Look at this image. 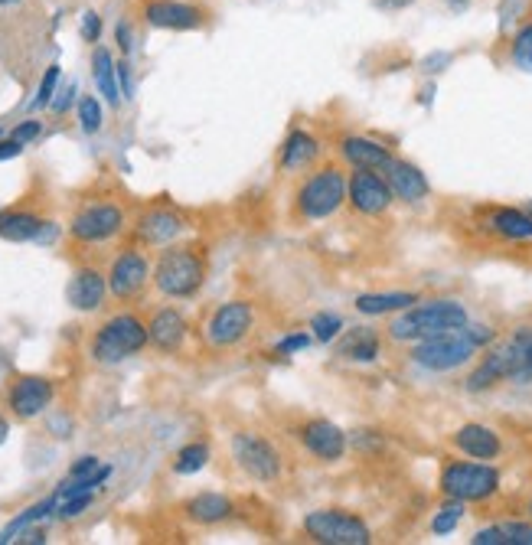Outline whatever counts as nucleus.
<instances>
[{"mask_svg": "<svg viewBox=\"0 0 532 545\" xmlns=\"http://www.w3.org/2000/svg\"><path fill=\"white\" fill-rule=\"evenodd\" d=\"M451 448L464 457H474V461H497L503 454V438L490 425L467 421L451 435Z\"/></svg>", "mask_w": 532, "mask_h": 545, "instance_id": "nucleus-15", "label": "nucleus"}, {"mask_svg": "<svg viewBox=\"0 0 532 545\" xmlns=\"http://www.w3.org/2000/svg\"><path fill=\"white\" fill-rule=\"evenodd\" d=\"M438 490L444 500L487 503L500 493V470L487 461H448L441 467Z\"/></svg>", "mask_w": 532, "mask_h": 545, "instance_id": "nucleus-3", "label": "nucleus"}, {"mask_svg": "<svg viewBox=\"0 0 532 545\" xmlns=\"http://www.w3.org/2000/svg\"><path fill=\"white\" fill-rule=\"evenodd\" d=\"M102 470V464H98V457H79L76 464L69 467V480H82V477H92V474H98Z\"/></svg>", "mask_w": 532, "mask_h": 545, "instance_id": "nucleus-39", "label": "nucleus"}, {"mask_svg": "<svg viewBox=\"0 0 532 545\" xmlns=\"http://www.w3.org/2000/svg\"><path fill=\"white\" fill-rule=\"evenodd\" d=\"M56 85H59V66H49V69L43 72V79H40V89H36L33 108H46V105H53V98H56Z\"/></svg>", "mask_w": 532, "mask_h": 545, "instance_id": "nucleus-35", "label": "nucleus"}, {"mask_svg": "<svg viewBox=\"0 0 532 545\" xmlns=\"http://www.w3.org/2000/svg\"><path fill=\"white\" fill-rule=\"evenodd\" d=\"M470 542H474V545H510V539H506V532H503V523L477 529L474 536H470Z\"/></svg>", "mask_w": 532, "mask_h": 545, "instance_id": "nucleus-38", "label": "nucleus"}, {"mask_svg": "<svg viewBox=\"0 0 532 545\" xmlns=\"http://www.w3.org/2000/svg\"><path fill=\"white\" fill-rule=\"evenodd\" d=\"M0 138H4V131H0Z\"/></svg>", "mask_w": 532, "mask_h": 545, "instance_id": "nucleus-55", "label": "nucleus"}, {"mask_svg": "<svg viewBox=\"0 0 532 545\" xmlns=\"http://www.w3.org/2000/svg\"><path fill=\"white\" fill-rule=\"evenodd\" d=\"M10 4H20V0H0V7H10Z\"/></svg>", "mask_w": 532, "mask_h": 545, "instance_id": "nucleus-53", "label": "nucleus"}, {"mask_svg": "<svg viewBox=\"0 0 532 545\" xmlns=\"http://www.w3.org/2000/svg\"><path fill=\"white\" fill-rule=\"evenodd\" d=\"M255 330V304L252 301H229L213 311L206 324V340L219 346V350H229V346H239L249 333Z\"/></svg>", "mask_w": 532, "mask_h": 545, "instance_id": "nucleus-11", "label": "nucleus"}, {"mask_svg": "<svg viewBox=\"0 0 532 545\" xmlns=\"http://www.w3.org/2000/svg\"><path fill=\"white\" fill-rule=\"evenodd\" d=\"M206 281V255L196 245H173L154 268V284L167 297H193Z\"/></svg>", "mask_w": 532, "mask_h": 545, "instance_id": "nucleus-5", "label": "nucleus"}, {"mask_svg": "<svg viewBox=\"0 0 532 545\" xmlns=\"http://www.w3.org/2000/svg\"><path fill=\"white\" fill-rule=\"evenodd\" d=\"M510 63L523 72H532V20L519 23L510 36Z\"/></svg>", "mask_w": 532, "mask_h": 545, "instance_id": "nucleus-31", "label": "nucleus"}, {"mask_svg": "<svg viewBox=\"0 0 532 545\" xmlns=\"http://www.w3.org/2000/svg\"><path fill=\"white\" fill-rule=\"evenodd\" d=\"M415 0H373L376 10H386V14H399V10H408Z\"/></svg>", "mask_w": 532, "mask_h": 545, "instance_id": "nucleus-45", "label": "nucleus"}, {"mask_svg": "<svg viewBox=\"0 0 532 545\" xmlns=\"http://www.w3.org/2000/svg\"><path fill=\"white\" fill-rule=\"evenodd\" d=\"M346 203L360 216H382L395 203V193L389 187L386 173L379 170H353L346 173Z\"/></svg>", "mask_w": 532, "mask_h": 545, "instance_id": "nucleus-9", "label": "nucleus"}, {"mask_svg": "<svg viewBox=\"0 0 532 545\" xmlns=\"http://www.w3.org/2000/svg\"><path fill=\"white\" fill-rule=\"evenodd\" d=\"M115 36H118V46H121V53H131V27L128 23H118V30H115Z\"/></svg>", "mask_w": 532, "mask_h": 545, "instance_id": "nucleus-49", "label": "nucleus"}, {"mask_svg": "<svg viewBox=\"0 0 532 545\" xmlns=\"http://www.w3.org/2000/svg\"><path fill=\"white\" fill-rule=\"evenodd\" d=\"M7 435H10V421H7L4 415H0V444L7 441Z\"/></svg>", "mask_w": 532, "mask_h": 545, "instance_id": "nucleus-52", "label": "nucleus"}, {"mask_svg": "<svg viewBox=\"0 0 532 545\" xmlns=\"http://www.w3.org/2000/svg\"><path fill=\"white\" fill-rule=\"evenodd\" d=\"M118 85H121V95H125V98L134 95V79H131V66L128 63H118Z\"/></svg>", "mask_w": 532, "mask_h": 545, "instance_id": "nucleus-43", "label": "nucleus"}, {"mask_svg": "<svg viewBox=\"0 0 532 545\" xmlns=\"http://www.w3.org/2000/svg\"><path fill=\"white\" fill-rule=\"evenodd\" d=\"M307 346H311V337H307V333H291V337H284L278 343V350L281 353H294V350H307Z\"/></svg>", "mask_w": 532, "mask_h": 545, "instance_id": "nucleus-42", "label": "nucleus"}, {"mask_svg": "<svg viewBox=\"0 0 532 545\" xmlns=\"http://www.w3.org/2000/svg\"><path fill=\"white\" fill-rule=\"evenodd\" d=\"M187 317L180 311H173V307H164V311H157L151 317V324H147V337H151V346H157L160 353H177L183 340H187Z\"/></svg>", "mask_w": 532, "mask_h": 545, "instance_id": "nucleus-22", "label": "nucleus"}, {"mask_svg": "<svg viewBox=\"0 0 532 545\" xmlns=\"http://www.w3.org/2000/svg\"><path fill=\"white\" fill-rule=\"evenodd\" d=\"M56 235H59V226H56V222H43L33 242H36V245H53V242H56Z\"/></svg>", "mask_w": 532, "mask_h": 545, "instance_id": "nucleus-44", "label": "nucleus"}, {"mask_svg": "<svg viewBox=\"0 0 532 545\" xmlns=\"http://www.w3.org/2000/svg\"><path fill=\"white\" fill-rule=\"evenodd\" d=\"M526 513H529V519H532V500L526 503Z\"/></svg>", "mask_w": 532, "mask_h": 545, "instance_id": "nucleus-54", "label": "nucleus"}, {"mask_svg": "<svg viewBox=\"0 0 532 545\" xmlns=\"http://www.w3.org/2000/svg\"><path fill=\"white\" fill-rule=\"evenodd\" d=\"M43 134V121H23V125H17L14 131H10V138L20 141V144H30Z\"/></svg>", "mask_w": 532, "mask_h": 545, "instance_id": "nucleus-40", "label": "nucleus"}, {"mask_svg": "<svg viewBox=\"0 0 532 545\" xmlns=\"http://www.w3.org/2000/svg\"><path fill=\"white\" fill-rule=\"evenodd\" d=\"M422 297L415 291H386V294H360L356 297V311L366 317H382V314H402Z\"/></svg>", "mask_w": 532, "mask_h": 545, "instance_id": "nucleus-25", "label": "nucleus"}, {"mask_svg": "<svg viewBox=\"0 0 532 545\" xmlns=\"http://www.w3.org/2000/svg\"><path fill=\"white\" fill-rule=\"evenodd\" d=\"M144 20L157 30H200L203 10L180 0H151L144 7Z\"/></svg>", "mask_w": 532, "mask_h": 545, "instance_id": "nucleus-16", "label": "nucleus"}, {"mask_svg": "<svg viewBox=\"0 0 532 545\" xmlns=\"http://www.w3.org/2000/svg\"><path fill=\"white\" fill-rule=\"evenodd\" d=\"M121 229H125V209L115 203H89L69 222V235L85 245L115 239Z\"/></svg>", "mask_w": 532, "mask_h": 545, "instance_id": "nucleus-10", "label": "nucleus"}, {"mask_svg": "<svg viewBox=\"0 0 532 545\" xmlns=\"http://www.w3.org/2000/svg\"><path fill=\"white\" fill-rule=\"evenodd\" d=\"M14 542L40 545V542H46V532H43V529H23V532H20V539H14Z\"/></svg>", "mask_w": 532, "mask_h": 545, "instance_id": "nucleus-50", "label": "nucleus"}, {"mask_svg": "<svg viewBox=\"0 0 532 545\" xmlns=\"http://www.w3.org/2000/svg\"><path fill=\"white\" fill-rule=\"evenodd\" d=\"M503 532L510 545H532V519L523 523V519H506L503 523Z\"/></svg>", "mask_w": 532, "mask_h": 545, "instance_id": "nucleus-37", "label": "nucleus"}, {"mask_svg": "<svg viewBox=\"0 0 532 545\" xmlns=\"http://www.w3.org/2000/svg\"><path fill=\"white\" fill-rule=\"evenodd\" d=\"M311 330H314V337L320 343H330L343 333V320L337 314H314L311 317Z\"/></svg>", "mask_w": 532, "mask_h": 545, "instance_id": "nucleus-34", "label": "nucleus"}, {"mask_svg": "<svg viewBox=\"0 0 532 545\" xmlns=\"http://www.w3.org/2000/svg\"><path fill=\"white\" fill-rule=\"evenodd\" d=\"M382 353V337L376 327H353L337 343V356L346 363H376Z\"/></svg>", "mask_w": 532, "mask_h": 545, "instance_id": "nucleus-24", "label": "nucleus"}, {"mask_svg": "<svg viewBox=\"0 0 532 545\" xmlns=\"http://www.w3.org/2000/svg\"><path fill=\"white\" fill-rule=\"evenodd\" d=\"M346 203V173L337 164L317 167L294 193V213L304 222H320L340 213Z\"/></svg>", "mask_w": 532, "mask_h": 545, "instance_id": "nucleus-4", "label": "nucleus"}, {"mask_svg": "<svg viewBox=\"0 0 532 545\" xmlns=\"http://www.w3.org/2000/svg\"><path fill=\"white\" fill-rule=\"evenodd\" d=\"M470 4H474V0H444V7H448L451 14H464Z\"/></svg>", "mask_w": 532, "mask_h": 545, "instance_id": "nucleus-51", "label": "nucleus"}, {"mask_svg": "<svg viewBox=\"0 0 532 545\" xmlns=\"http://www.w3.org/2000/svg\"><path fill=\"white\" fill-rule=\"evenodd\" d=\"M98 36H102V17L89 10V14L82 17V40L85 43H98Z\"/></svg>", "mask_w": 532, "mask_h": 545, "instance_id": "nucleus-41", "label": "nucleus"}, {"mask_svg": "<svg viewBox=\"0 0 532 545\" xmlns=\"http://www.w3.org/2000/svg\"><path fill=\"white\" fill-rule=\"evenodd\" d=\"M320 151L324 147H320L311 131H291L278 151V167L281 173H304L320 160Z\"/></svg>", "mask_w": 532, "mask_h": 545, "instance_id": "nucleus-20", "label": "nucleus"}, {"mask_svg": "<svg viewBox=\"0 0 532 545\" xmlns=\"http://www.w3.org/2000/svg\"><path fill=\"white\" fill-rule=\"evenodd\" d=\"M43 219L33 213H0V239L7 242H33Z\"/></svg>", "mask_w": 532, "mask_h": 545, "instance_id": "nucleus-28", "label": "nucleus"}, {"mask_svg": "<svg viewBox=\"0 0 532 545\" xmlns=\"http://www.w3.org/2000/svg\"><path fill=\"white\" fill-rule=\"evenodd\" d=\"M484 229L503 242H529L532 239V213L516 206H490L484 213Z\"/></svg>", "mask_w": 532, "mask_h": 545, "instance_id": "nucleus-19", "label": "nucleus"}, {"mask_svg": "<svg viewBox=\"0 0 532 545\" xmlns=\"http://www.w3.org/2000/svg\"><path fill=\"white\" fill-rule=\"evenodd\" d=\"M448 63H451V56H448V53H435V56H428L422 66H425V72H441Z\"/></svg>", "mask_w": 532, "mask_h": 545, "instance_id": "nucleus-48", "label": "nucleus"}, {"mask_svg": "<svg viewBox=\"0 0 532 545\" xmlns=\"http://www.w3.org/2000/svg\"><path fill=\"white\" fill-rule=\"evenodd\" d=\"M301 448L317 457L320 464H337L346 454V435L340 425H333L330 418H307L304 425H298L294 431Z\"/></svg>", "mask_w": 532, "mask_h": 545, "instance_id": "nucleus-12", "label": "nucleus"}, {"mask_svg": "<svg viewBox=\"0 0 532 545\" xmlns=\"http://www.w3.org/2000/svg\"><path fill=\"white\" fill-rule=\"evenodd\" d=\"M232 457L245 477H252L258 483H275L281 477V454L271 441H265L255 431H239L232 435Z\"/></svg>", "mask_w": 532, "mask_h": 545, "instance_id": "nucleus-8", "label": "nucleus"}, {"mask_svg": "<svg viewBox=\"0 0 532 545\" xmlns=\"http://www.w3.org/2000/svg\"><path fill=\"white\" fill-rule=\"evenodd\" d=\"M464 513H467V503H461V500H444L438 506V513L431 516V532H435V536H451V532L461 526Z\"/></svg>", "mask_w": 532, "mask_h": 545, "instance_id": "nucleus-32", "label": "nucleus"}, {"mask_svg": "<svg viewBox=\"0 0 532 545\" xmlns=\"http://www.w3.org/2000/svg\"><path fill=\"white\" fill-rule=\"evenodd\" d=\"M147 343H151V337H147V324H141L134 314H118V317L105 320L92 337V359L102 366H115L121 359L141 353Z\"/></svg>", "mask_w": 532, "mask_h": 545, "instance_id": "nucleus-6", "label": "nucleus"}, {"mask_svg": "<svg viewBox=\"0 0 532 545\" xmlns=\"http://www.w3.org/2000/svg\"><path fill=\"white\" fill-rule=\"evenodd\" d=\"M79 125L85 134L102 131V105H98L95 95H82L79 98Z\"/></svg>", "mask_w": 532, "mask_h": 545, "instance_id": "nucleus-33", "label": "nucleus"}, {"mask_svg": "<svg viewBox=\"0 0 532 545\" xmlns=\"http://www.w3.org/2000/svg\"><path fill=\"white\" fill-rule=\"evenodd\" d=\"M56 506H59V497L53 493V497H46V500H40V503H33L30 510H23L14 523H10L4 532H0V542H14V536H20L23 529H30L33 523H43L46 516H53L56 513Z\"/></svg>", "mask_w": 532, "mask_h": 545, "instance_id": "nucleus-29", "label": "nucleus"}, {"mask_svg": "<svg viewBox=\"0 0 532 545\" xmlns=\"http://www.w3.org/2000/svg\"><path fill=\"white\" fill-rule=\"evenodd\" d=\"M304 532L320 545H369L373 529L363 516L346 510H314L304 516Z\"/></svg>", "mask_w": 532, "mask_h": 545, "instance_id": "nucleus-7", "label": "nucleus"}, {"mask_svg": "<svg viewBox=\"0 0 532 545\" xmlns=\"http://www.w3.org/2000/svg\"><path fill=\"white\" fill-rule=\"evenodd\" d=\"M340 157H343V164L353 167V170H379V173H386V167L395 160L386 144L363 138V134H350V138H343Z\"/></svg>", "mask_w": 532, "mask_h": 545, "instance_id": "nucleus-17", "label": "nucleus"}, {"mask_svg": "<svg viewBox=\"0 0 532 545\" xmlns=\"http://www.w3.org/2000/svg\"><path fill=\"white\" fill-rule=\"evenodd\" d=\"M23 154V144L14 141V138H0V160H10V157H20Z\"/></svg>", "mask_w": 532, "mask_h": 545, "instance_id": "nucleus-47", "label": "nucleus"}, {"mask_svg": "<svg viewBox=\"0 0 532 545\" xmlns=\"http://www.w3.org/2000/svg\"><path fill=\"white\" fill-rule=\"evenodd\" d=\"M497 340V330L487 324H467L461 330L441 333V337H431L422 343H412V363L428 369V373H451V369H461L474 359L480 350Z\"/></svg>", "mask_w": 532, "mask_h": 545, "instance_id": "nucleus-1", "label": "nucleus"}, {"mask_svg": "<svg viewBox=\"0 0 532 545\" xmlns=\"http://www.w3.org/2000/svg\"><path fill=\"white\" fill-rule=\"evenodd\" d=\"M147 278H151V265L138 249H125L108 271V291L118 297V301H131L144 291Z\"/></svg>", "mask_w": 532, "mask_h": 545, "instance_id": "nucleus-13", "label": "nucleus"}, {"mask_svg": "<svg viewBox=\"0 0 532 545\" xmlns=\"http://www.w3.org/2000/svg\"><path fill=\"white\" fill-rule=\"evenodd\" d=\"M206 464H209V444L193 441V444H187V448H180L177 457H173V474H180V477L200 474Z\"/></svg>", "mask_w": 532, "mask_h": 545, "instance_id": "nucleus-30", "label": "nucleus"}, {"mask_svg": "<svg viewBox=\"0 0 532 545\" xmlns=\"http://www.w3.org/2000/svg\"><path fill=\"white\" fill-rule=\"evenodd\" d=\"M467 324H470V314L461 301L435 297V301H418L395 317L389 324V337L395 343H422L431 337H441V333L461 330Z\"/></svg>", "mask_w": 532, "mask_h": 545, "instance_id": "nucleus-2", "label": "nucleus"}, {"mask_svg": "<svg viewBox=\"0 0 532 545\" xmlns=\"http://www.w3.org/2000/svg\"><path fill=\"white\" fill-rule=\"evenodd\" d=\"M95 503V490L92 493H79V497H69V500H59V506H56V516L59 519H76V516H82L89 506Z\"/></svg>", "mask_w": 532, "mask_h": 545, "instance_id": "nucleus-36", "label": "nucleus"}, {"mask_svg": "<svg viewBox=\"0 0 532 545\" xmlns=\"http://www.w3.org/2000/svg\"><path fill=\"white\" fill-rule=\"evenodd\" d=\"M72 95H76V85H66V89L53 98V105H49V108H53V111H59V115H63V111L72 105Z\"/></svg>", "mask_w": 532, "mask_h": 545, "instance_id": "nucleus-46", "label": "nucleus"}, {"mask_svg": "<svg viewBox=\"0 0 532 545\" xmlns=\"http://www.w3.org/2000/svg\"><path fill=\"white\" fill-rule=\"evenodd\" d=\"M183 513L200 526H216V523H226L232 516V500L222 497V493H200V497H193L187 506H183Z\"/></svg>", "mask_w": 532, "mask_h": 545, "instance_id": "nucleus-26", "label": "nucleus"}, {"mask_svg": "<svg viewBox=\"0 0 532 545\" xmlns=\"http://www.w3.org/2000/svg\"><path fill=\"white\" fill-rule=\"evenodd\" d=\"M92 79L98 85V95H102L108 105H118L121 102L118 63L111 59L108 49H95V56H92Z\"/></svg>", "mask_w": 532, "mask_h": 545, "instance_id": "nucleus-27", "label": "nucleus"}, {"mask_svg": "<svg viewBox=\"0 0 532 545\" xmlns=\"http://www.w3.org/2000/svg\"><path fill=\"white\" fill-rule=\"evenodd\" d=\"M386 180H389V187L395 193V200H402L408 206L425 203L428 196H431V183H428V177L422 173V167L408 164V160L395 157L392 164L386 167Z\"/></svg>", "mask_w": 532, "mask_h": 545, "instance_id": "nucleus-18", "label": "nucleus"}, {"mask_svg": "<svg viewBox=\"0 0 532 545\" xmlns=\"http://www.w3.org/2000/svg\"><path fill=\"white\" fill-rule=\"evenodd\" d=\"M53 395H56V389L46 376H20L14 386H10L7 402H10V412H14L20 421H30L53 405Z\"/></svg>", "mask_w": 532, "mask_h": 545, "instance_id": "nucleus-14", "label": "nucleus"}, {"mask_svg": "<svg viewBox=\"0 0 532 545\" xmlns=\"http://www.w3.org/2000/svg\"><path fill=\"white\" fill-rule=\"evenodd\" d=\"M105 294H108V281L102 278V271L98 268H79L66 288L69 304L82 314L98 311V307L105 304Z\"/></svg>", "mask_w": 532, "mask_h": 545, "instance_id": "nucleus-21", "label": "nucleus"}, {"mask_svg": "<svg viewBox=\"0 0 532 545\" xmlns=\"http://www.w3.org/2000/svg\"><path fill=\"white\" fill-rule=\"evenodd\" d=\"M183 229H187L183 216L173 213V209H164V206L147 209V213L138 219V239L147 245H170Z\"/></svg>", "mask_w": 532, "mask_h": 545, "instance_id": "nucleus-23", "label": "nucleus"}]
</instances>
